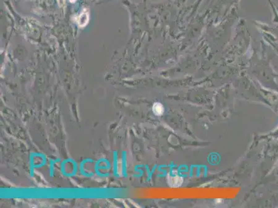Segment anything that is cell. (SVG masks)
<instances>
[{"mask_svg": "<svg viewBox=\"0 0 278 208\" xmlns=\"http://www.w3.org/2000/svg\"><path fill=\"white\" fill-rule=\"evenodd\" d=\"M89 22V13L87 11H83L78 18V24L81 27L85 26Z\"/></svg>", "mask_w": 278, "mask_h": 208, "instance_id": "obj_2", "label": "cell"}, {"mask_svg": "<svg viewBox=\"0 0 278 208\" xmlns=\"http://www.w3.org/2000/svg\"><path fill=\"white\" fill-rule=\"evenodd\" d=\"M58 2H59L60 3V4H63L64 0H58Z\"/></svg>", "mask_w": 278, "mask_h": 208, "instance_id": "obj_4", "label": "cell"}, {"mask_svg": "<svg viewBox=\"0 0 278 208\" xmlns=\"http://www.w3.org/2000/svg\"><path fill=\"white\" fill-rule=\"evenodd\" d=\"M152 110H153L154 115H156L157 116H160L161 115H163V111H164V108H163V106L161 104L155 103L153 105Z\"/></svg>", "mask_w": 278, "mask_h": 208, "instance_id": "obj_3", "label": "cell"}, {"mask_svg": "<svg viewBox=\"0 0 278 208\" xmlns=\"http://www.w3.org/2000/svg\"><path fill=\"white\" fill-rule=\"evenodd\" d=\"M70 2H75V0H70Z\"/></svg>", "mask_w": 278, "mask_h": 208, "instance_id": "obj_5", "label": "cell"}, {"mask_svg": "<svg viewBox=\"0 0 278 208\" xmlns=\"http://www.w3.org/2000/svg\"><path fill=\"white\" fill-rule=\"evenodd\" d=\"M169 184L172 187H178L182 184L183 180L181 177L177 174L176 173H172V174H169L168 177Z\"/></svg>", "mask_w": 278, "mask_h": 208, "instance_id": "obj_1", "label": "cell"}]
</instances>
